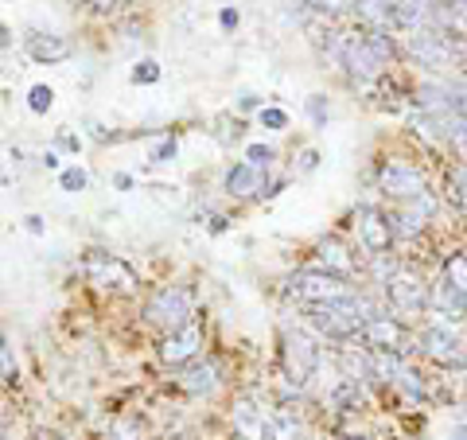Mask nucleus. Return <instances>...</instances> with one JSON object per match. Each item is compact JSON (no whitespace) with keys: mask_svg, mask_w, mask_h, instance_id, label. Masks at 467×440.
Here are the masks:
<instances>
[{"mask_svg":"<svg viewBox=\"0 0 467 440\" xmlns=\"http://www.w3.org/2000/svg\"><path fill=\"white\" fill-rule=\"evenodd\" d=\"M289 292L296 296V301H304V304H339L350 296V289L343 284V277H335L328 273V269H304V273H296L289 281Z\"/></svg>","mask_w":467,"mask_h":440,"instance_id":"f257e3e1","label":"nucleus"},{"mask_svg":"<svg viewBox=\"0 0 467 440\" xmlns=\"http://www.w3.org/2000/svg\"><path fill=\"white\" fill-rule=\"evenodd\" d=\"M370 316H362V304L355 301V296H347V301L339 304H319L316 312H311V323L331 335V340H350V335H358L362 328H367Z\"/></svg>","mask_w":467,"mask_h":440,"instance_id":"f03ea898","label":"nucleus"},{"mask_svg":"<svg viewBox=\"0 0 467 440\" xmlns=\"http://www.w3.org/2000/svg\"><path fill=\"white\" fill-rule=\"evenodd\" d=\"M82 269L98 289H113V292H133L137 289V273L113 253H90Z\"/></svg>","mask_w":467,"mask_h":440,"instance_id":"7ed1b4c3","label":"nucleus"},{"mask_svg":"<svg viewBox=\"0 0 467 440\" xmlns=\"http://www.w3.org/2000/svg\"><path fill=\"white\" fill-rule=\"evenodd\" d=\"M148 320L160 323V328H187L191 323V292L187 289H160L148 301Z\"/></svg>","mask_w":467,"mask_h":440,"instance_id":"20e7f679","label":"nucleus"},{"mask_svg":"<svg viewBox=\"0 0 467 440\" xmlns=\"http://www.w3.org/2000/svg\"><path fill=\"white\" fill-rule=\"evenodd\" d=\"M378 184H382V191L389 199H401V203H417V199L428 196L424 176L417 172V167H405V164H386Z\"/></svg>","mask_w":467,"mask_h":440,"instance_id":"39448f33","label":"nucleus"},{"mask_svg":"<svg viewBox=\"0 0 467 440\" xmlns=\"http://www.w3.org/2000/svg\"><path fill=\"white\" fill-rule=\"evenodd\" d=\"M386 292H389V304H394V312H401V316H417L421 308L428 304V289L421 284V277L405 273V269L386 281Z\"/></svg>","mask_w":467,"mask_h":440,"instance_id":"423d86ee","label":"nucleus"},{"mask_svg":"<svg viewBox=\"0 0 467 440\" xmlns=\"http://www.w3.org/2000/svg\"><path fill=\"white\" fill-rule=\"evenodd\" d=\"M316 362H319V351L311 347V340L304 331H289V335H284V367H289V378L296 386H304L311 374H316Z\"/></svg>","mask_w":467,"mask_h":440,"instance_id":"0eeeda50","label":"nucleus"},{"mask_svg":"<svg viewBox=\"0 0 467 440\" xmlns=\"http://www.w3.org/2000/svg\"><path fill=\"white\" fill-rule=\"evenodd\" d=\"M343 62L350 67V79L362 82V86H370V82H374V79H378V74L386 71V62H382V59L370 51L367 35H362V40H358V35H350V40L343 43Z\"/></svg>","mask_w":467,"mask_h":440,"instance_id":"6e6552de","label":"nucleus"},{"mask_svg":"<svg viewBox=\"0 0 467 440\" xmlns=\"http://www.w3.org/2000/svg\"><path fill=\"white\" fill-rule=\"evenodd\" d=\"M358 238L370 253L382 257L389 245H394V223H389L382 211H374V206H362L358 211Z\"/></svg>","mask_w":467,"mask_h":440,"instance_id":"1a4fd4ad","label":"nucleus"},{"mask_svg":"<svg viewBox=\"0 0 467 440\" xmlns=\"http://www.w3.org/2000/svg\"><path fill=\"white\" fill-rule=\"evenodd\" d=\"M362 340H367V347H374V351H405V343H409V335L405 328H401L397 320H389V316H370L367 320V328H362Z\"/></svg>","mask_w":467,"mask_h":440,"instance_id":"9d476101","label":"nucleus"},{"mask_svg":"<svg viewBox=\"0 0 467 440\" xmlns=\"http://www.w3.org/2000/svg\"><path fill=\"white\" fill-rule=\"evenodd\" d=\"M421 347H424V355H428V359H436V362H440V367H456V370L467 367L463 347L452 340V331H448V328H428V331L421 335Z\"/></svg>","mask_w":467,"mask_h":440,"instance_id":"9b49d317","label":"nucleus"},{"mask_svg":"<svg viewBox=\"0 0 467 440\" xmlns=\"http://www.w3.org/2000/svg\"><path fill=\"white\" fill-rule=\"evenodd\" d=\"M409 47H413V55H417L424 67H436V71L452 67V43L440 32H413Z\"/></svg>","mask_w":467,"mask_h":440,"instance_id":"f8f14e48","label":"nucleus"},{"mask_svg":"<svg viewBox=\"0 0 467 440\" xmlns=\"http://www.w3.org/2000/svg\"><path fill=\"white\" fill-rule=\"evenodd\" d=\"M199 347H203V328H199V323H187V328L172 331L160 343V359L164 362H187V359L199 355Z\"/></svg>","mask_w":467,"mask_h":440,"instance_id":"ddd939ff","label":"nucleus"},{"mask_svg":"<svg viewBox=\"0 0 467 440\" xmlns=\"http://www.w3.org/2000/svg\"><path fill=\"white\" fill-rule=\"evenodd\" d=\"M28 59L39 62V67H51V62H67L71 59V43L62 35H51V32H32L28 35Z\"/></svg>","mask_w":467,"mask_h":440,"instance_id":"4468645a","label":"nucleus"},{"mask_svg":"<svg viewBox=\"0 0 467 440\" xmlns=\"http://www.w3.org/2000/svg\"><path fill=\"white\" fill-rule=\"evenodd\" d=\"M230 421H234L238 440H269V417L253 406V401H234Z\"/></svg>","mask_w":467,"mask_h":440,"instance_id":"2eb2a0df","label":"nucleus"},{"mask_svg":"<svg viewBox=\"0 0 467 440\" xmlns=\"http://www.w3.org/2000/svg\"><path fill=\"white\" fill-rule=\"evenodd\" d=\"M433 304H436V316L440 320H460L467 312V296L456 289L452 281H436V289H433Z\"/></svg>","mask_w":467,"mask_h":440,"instance_id":"dca6fc26","label":"nucleus"},{"mask_svg":"<svg viewBox=\"0 0 467 440\" xmlns=\"http://www.w3.org/2000/svg\"><path fill=\"white\" fill-rule=\"evenodd\" d=\"M179 386H184L187 394H214L218 390V370L214 362H191V367L184 370V378H179Z\"/></svg>","mask_w":467,"mask_h":440,"instance_id":"f3484780","label":"nucleus"},{"mask_svg":"<svg viewBox=\"0 0 467 440\" xmlns=\"http://www.w3.org/2000/svg\"><path fill=\"white\" fill-rule=\"evenodd\" d=\"M257 187H262V176H257L253 164H234L226 172V191L230 196H257Z\"/></svg>","mask_w":467,"mask_h":440,"instance_id":"a211bd4d","label":"nucleus"},{"mask_svg":"<svg viewBox=\"0 0 467 440\" xmlns=\"http://www.w3.org/2000/svg\"><path fill=\"white\" fill-rule=\"evenodd\" d=\"M316 257H319V262H323V265H328V269H335V277H339V273L347 277V273H350V269H355V265H350V257H347V250H343V245H339V242H335V238H328V242H319V253H316Z\"/></svg>","mask_w":467,"mask_h":440,"instance_id":"6ab92c4d","label":"nucleus"},{"mask_svg":"<svg viewBox=\"0 0 467 440\" xmlns=\"http://www.w3.org/2000/svg\"><path fill=\"white\" fill-rule=\"evenodd\" d=\"M269 440H304V429L296 421V413H277L269 417Z\"/></svg>","mask_w":467,"mask_h":440,"instance_id":"aec40b11","label":"nucleus"},{"mask_svg":"<svg viewBox=\"0 0 467 440\" xmlns=\"http://www.w3.org/2000/svg\"><path fill=\"white\" fill-rule=\"evenodd\" d=\"M370 367H374V374L378 378H386V382H397L401 378V359H397V351H374V359H370Z\"/></svg>","mask_w":467,"mask_h":440,"instance_id":"412c9836","label":"nucleus"},{"mask_svg":"<svg viewBox=\"0 0 467 440\" xmlns=\"http://www.w3.org/2000/svg\"><path fill=\"white\" fill-rule=\"evenodd\" d=\"M448 199L467 211V164H463V167H456V172L448 176Z\"/></svg>","mask_w":467,"mask_h":440,"instance_id":"4be33fe9","label":"nucleus"},{"mask_svg":"<svg viewBox=\"0 0 467 440\" xmlns=\"http://www.w3.org/2000/svg\"><path fill=\"white\" fill-rule=\"evenodd\" d=\"M444 281H452L456 289L467 296V257L456 253V257H448V265H444Z\"/></svg>","mask_w":467,"mask_h":440,"instance_id":"5701e85b","label":"nucleus"},{"mask_svg":"<svg viewBox=\"0 0 467 440\" xmlns=\"http://www.w3.org/2000/svg\"><path fill=\"white\" fill-rule=\"evenodd\" d=\"M16 355H12V347H8V340H0V382L5 386H16Z\"/></svg>","mask_w":467,"mask_h":440,"instance_id":"b1692460","label":"nucleus"},{"mask_svg":"<svg viewBox=\"0 0 467 440\" xmlns=\"http://www.w3.org/2000/svg\"><path fill=\"white\" fill-rule=\"evenodd\" d=\"M86 184H90V179H86L82 167H62V172H59V187H62V191H71V196L86 191Z\"/></svg>","mask_w":467,"mask_h":440,"instance_id":"393cba45","label":"nucleus"},{"mask_svg":"<svg viewBox=\"0 0 467 440\" xmlns=\"http://www.w3.org/2000/svg\"><path fill=\"white\" fill-rule=\"evenodd\" d=\"M28 106H32V113H47L51 106H55V90L51 86H32L28 90Z\"/></svg>","mask_w":467,"mask_h":440,"instance_id":"a878e982","label":"nucleus"},{"mask_svg":"<svg viewBox=\"0 0 467 440\" xmlns=\"http://www.w3.org/2000/svg\"><path fill=\"white\" fill-rule=\"evenodd\" d=\"M176 137H160V140H156V145H152V152H148V160L152 164H167V160H176Z\"/></svg>","mask_w":467,"mask_h":440,"instance_id":"bb28decb","label":"nucleus"},{"mask_svg":"<svg viewBox=\"0 0 467 440\" xmlns=\"http://www.w3.org/2000/svg\"><path fill=\"white\" fill-rule=\"evenodd\" d=\"M245 164H253L257 172H262V167L272 164V148L269 145H250V148H245Z\"/></svg>","mask_w":467,"mask_h":440,"instance_id":"cd10ccee","label":"nucleus"},{"mask_svg":"<svg viewBox=\"0 0 467 440\" xmlns=\"http://www.w3.org/2000/svg\"><path fill=\"white\" fill-rule=\"evenodd\" d=\"M156 79H160V67H156L152 59H145V62H137V67H133V82H137V86H148V82H156Z\"/></svg>","mask_w":467,"mask_h":440,"instance_id":"c85d7f7f","label":"nucleus"},{"mask_svg":"<svg viewBox=\"0 0 467 440\" xmlns=\"http://www.w3.org/2000/svg\"><path fill=\"white\" fill-rule=\"evenodd\" d=\"M304 5L323 12V16H335V12H347L350 8V0H304Z\"/></svg>","mask_w":467,"mask_h":440,"instance_id":"c756f323","label":"nucleus"},{"mask_svg":"<svg viewBox=\"0 0 467 440\" xmlns=\"http://www.w3.org/2000/svg\"><path fill=\"white\" fill-rule=\"evenodd\" d=\"M262 125L265 129H284V125H289V113L277 110V106H269V110H262Z\"/></svg>","mask_w":467,"mask_h":440,"instance_id":"7c9ffc66","label":"nucleus"},{"mask_svg":"<svg viewBox=\"0 0 467 440\" xmlns=\"http://www.w3.org/2000/svg\"><path fill=\"white\" fill-rule=\"evenodd\" d=\"M397 386H401V390H405L409 397H421V394H424V386L417 382V374H413V370H401V378H397Z\"/></svg>","mask_w":467,"mask_h":440,"instance_id":"2f4dec72","label":"nucleus"},{"mask_svg":"<svg viewBox=\"0 0 467 440\" xmlns=\"http://www.w3.org/2000/svg\"><path fill=\"white\" fill-rule=\"evenodd\" d=\"M8 51H12V35L5 24H0V71H8Z\"/></svg>","mask_w":467,"mask_h":440,"instance_id":"473e14b6","label":"nucleus"},{"mask_svg":"<svg viewBox=\"0 0 467 440\" xmlns=\"http://www.w3.org/2000/svg\"><path fill=\"white\" fill-rule=\"evenodd\" d=\"M218 24H223V28H238V12L223 8V12H218Z\"/></svg>","mask_w":467,"mask_h":440,"instance_id":"72a5a7b5","label":"nucleus"},{"mask_svg":"<svg viewBox=\"0 0 467 440\" xmlns=\"http://www.w3.org/2000/svg\"><path fill=\"white\" fill-rule=\"evenodd\" d=\"M308 110H311V118H316V121H323V118H328V110H323V98H319V94L308 101Z\"/></svg>","mask_w":467,"mask_h":440,"instance_id":"f704fd0d","label":"nucleus"},{"mask_svg":"<svg viewBox=\"0 0 467 440\" xmlns=\"http://www.w3.org/2000/svg\"><path fill=\"white\" fill-rule=\"evenodd\" d=\"M316 160H319L316 152H311V148H304V152H300V172H311V167H316Z\"/></svg>","mask_w":467,"mask_h":440,"instance_id":"c9c22d12","label":"nucleus"},{"mask_svg":"<svg viewBox=\"0 0 467 440\" xmlns=\"http://www.w3.org/2000/svg\"><path fill=\"white\" fill-rule=\"evenodd\" d=\"M28 230H32V234H43V218L32 215V218H28Z\"/></svg>","mask_w":467,"mask_h":440,"instance_id":"e433bc0d","label":"nucleus"},{"mask_svg":"<svg viewBox=\"0 0 467 440\" xmlns=\"http://www.w3.org/2000/svg\"><path fill=\"white\" fill-rule=\"evenodd\" d=\"M117 5H121V0H94V8H98V12H113Z\"/></svg>","mask_w":467,"mask_h":440,"instance_id":"4c0bfd02","label":"nucleus"},{"mask_svg":"<svg viewBox=\"0 0 467 440\" xmlns=\"http://www.w3.org/2000/svg\"><path fill=\"white\" fill-rule=\"evenodd\" d=\"M448 440H467V425H456V429L448 433Z\"/></svg>","mask_w":467,"mask_h":440,"instance_id":"58836bf2","label":"nucleus"},{"mask_svg":"<svg viewBox=\"0 0 467 440\" xmlns=\"http://www.w3.org/2000/svg\"><path fill=\"white\" fill-rule=\"evenodd\" d=\"M456 148H460V157H463V160H467V133H463V137H460V140H456Z\"/></svg>","mask_w":467,"mask_h":440,"instance_id":"ea45409f","label":"nucleus"},{"mask_svg":"<svg viewBox=\"0 0 467 440\" xmlns=\"http://www.w3.org/2000/svg\"><path fill=\"white\" fill-rule=\"evenodd\" d=\"M350 440H362V436H350Z\"/></svg>","mask_w":467,"mask_h":440,"instance_id":"a19ab883","label":"nucleus"}]
</instances>
